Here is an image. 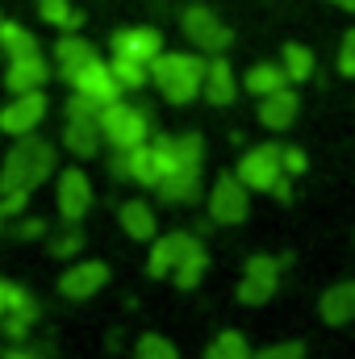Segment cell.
Segmentation results:
<instances>
[{
	"mask_svg": "<svg viewBox=\"0 0 355 359\" xmlns=\"http://www.w3.org/2000/svg\"><path fill=\"white\" fill-rule=\"evenodd\" d=\"M55 176V147L46 138L21 134L17 147H8L4 163H0V192H34L38 184Z\"/></svg>",
	"mask_w": 355,
	"mask_h": 359,
	"instance_id": "1",
	"label": "cell"
},
{
	"mask_svg": "<svg viewBox=\"0 0 355 359\" xmlns=\"http://www.w3.org/2000/svg\"><path fill=\"white\" fill-rule=\"evenodd\" d=\"M201 168H205V138L201 134H176L172 168L155 184V192L168 205H192L201 196Z\"/></svg>",
	"mask_w": 355,
	"mask_h": 359,
	"instance_id": "2",
	"label": "cell"
},
{
	"mask_svg": "<svg viewBox=\"0 0 355 359\" xmlns=\"http://www.w3.org/2000/svg\"><path fill=\"white\" fill-rule=\"evenodd\" d=\"M151 84L168 104H188L201 96L205 84V59L201 55H184V50H159L151 59Z\"/></svg>",
	"mask_w": 355,
	"mask_h": 359,
	"instance_id": "3",
	"label": "cell"
},
{
	"mask_svg": "<svg viewBox=\"0 0 355 359\" xmlns=\"http://www.w3.org/2000/svg\"><path fill=\"white\" fill-rule=\"evenodd\" d=\"M100 138L113 151H134L151 138V109L147 104H130V100H109L100 104Z\"/></svg>",
	"mask_w": 355,
	"mask_h": 359,
	"instance_id": "4",
	"label": "cell"
},
{
	"mask_svg": "<svg viewBox=\"0 0 355 359\" xmlns=\"http://www.w3.org/2000/svg\"><path fill=\"white\" fill-rule=\"evenodd\" d=\"M180 29H184V38H188L201 55H226L230 42H234V29H230L213 8H205V4H188V8L180 13Z\"/></svg>",
	"mask_w": 355,
	"mask_h": 359,
	"instance_id": "5",
	"label": "cell"
},
{
	"mask_svg": "<svg viewBox=\"0 0 355 359\" xmlns=\"http://www.w3.org/2000/svg\"><path fill=\"white\" fill-rule=\"evenodd\" d=\"M251 217V188L234 172H222L209 188V222L213 226H243Z\"/></svg>",
	"mask_w": 355,
	"mask_h": 359,
	"instance_id": "6",
	"label": "cell"
},
{
	"mask_svg": "<svg viewBox=\"0 0 355 359\" xmlns=\"http://www.w3.org/2000/svg\"><path fill=\"white\" fill-rule=\"evenodd\" d=\"M288 264V255L284 259H276V255H251L247 259V268H243V280H239V301L243 305H267L276 292H280V268Z\"/></svg>",
	"mask_w": 355,
	"mask_h": 359,
	"instance_id": "7",
	"label": "cell"
},
{
	"mask_svg": "<svg viewBox=\"0 0 355 359\" xmlns=\"http://www.w3.org/2000/svg\"><path fill=\"white\" fill-rule=\"evenodd\" d=\"M234 176L243 180L251 192H272L280 180L288 176L284 172V163H280V142H267V147H251L243 159H239V168H234Z\"/></svg>",
	"mask_w": 355,
	"mask_h": 359,
	"instance_id": "8",
	"label": "cell"
},
{
	"mask_svg": "<svg viewBox=\"0 0 355 359\" xmlns=\"http://www.w3.org/2000/svg\"><path fill=\"white\" fill-rule=\"evenodd\" d=\"M46 109H51V100H46V92H42V88H34V92H13V100L0 109V134H13V138H21V134H34V130L42 126Z\"/></svg>",
	"mask_w": 355,
	"mask_h": 359,
	"instance_id": "9",
	"label": "cell"
},
{
	"mask_svg": "<svg viewBox=\"0 0 355 359\" xmlns=\"http://www.w3.org/2000/svg\"><path fill=\"white\" fill-rule=\"evenodd\" d=\"M38 318H42L38 297H34L25 284H8V309H4V318H0V334H4L8 343H25L29 330L38 326Z\"/></svg>",
	"mask_w": 355,
	"mask_h": 359,
	"instance_id": "10",
	"label": "cell"
},
{
	"mask_svg": "<svg viewBox=\"0 0 355 359\" xmlns=\"http://www.w3.org/2000/svg\"><path fill=\"white\" fill-rule=\"evenodd\" d=\"M92 180L88 172H80V168H67V172H59L55 180V209H59V217L63 222H84L92 209Z\"/></svg>",
	"mask_w": 355,
	"mask_h": 359,
	"instance_id": "11",
	"label": "cell"
},
{
	"mask_svg": "<svg viewBox=\"0 0 355 359\" xmlns=\"http://www.w3.org/2000/svg\"><path fill=\"white\" fill-rule=\"evenodd\" d=\"M201 238L196 234H188V230H168V234H155L151 238V255H147V271L155 276V280H168L176 264L196 247Z\"/></svg>",
	"mask_w": 355,
	"mask_h": 359,
	"instance_id": "12",
	"label": "cell"
},
{
	"mask_svg": "<svg viewBox=\"0 0 355 359\" xmlns=\"http://www.w3.org/2000/svg\"><path fill=\"white\" fill-rule=\"evenodd\" d=\"M109 264H100V259H80V264H72V268L59 276V292L67 297V301H92L105 284H109Z\"/></svg>",
	"mask_w": 355,
	"mask_h": 359,
	"instance_id": "13",
	"label": "cell"
},
{
	"mask_svg": "<svg viewBox=\"0 0 355 359\" xmlns=\"http://www.w3.org/2000/svg\"><path fill=\"white\" fill-rule=\"evenodd\" d=\"M113 55H126V59H138V63H151L159 50H163V34L155 25H126L109 38Z\"/></svg>",
	"mask_w": 355,
	"mask_h": 359,
	"instance_id": "14",
	"label": "cell"
},
{
	"mask_svg": "<svg viewBox=\"0 0 355 359\" xmlns=\"http://www.w3.org/2000/svg\"><path fill=\"white\" fill-rule=\"evenodd\" d=\"M297 113H301V96H297V84H284V88L267 92L260 96V126L264 130H288L293 121H297Z\"/></svg>",
	"mask_w": 355,
	"mask_h": 359,
	"instance_id": "15",
	"label": "cell"
},
{
	"mask_svg": "<svg viewBox=\"0 0 355 359\" xmlns=\"http://www.w3.org/2000/svg\"><path fill=\"white\" fill-rule=\"evenodd\" d=\"M72 88L92 96V100H100V104H109V100H117L121 96V84H117V76H113V67L96 55L88 67H80L76 76H72Z\"/></svg>",
	"mask_w": 355,
	"mask_h": 359,
	"instance_id": "16",
	"label": "cell"
},
{
	"mask_svg": "<svg viewBox=\"0 0 355 359\" xmlns=\"http://www.w3.org/2000/svg\"><path fill=\"white\" fill-rule=\"evenodd\" d=\"M318 318L326 326H347L355 322V280H343V284H330L322 297H318Z\"/></svg>",
	"mask_w": 355,
	"mask_h": 359,
	"instance_id": "17",
	"label": "cell"
},
{
	"mask_svg": "<svg viewBox=\"0 0 355 359\" xmlns=\"http://www.w3.org/2000/svg\"><path fill=\"white\" fill-rule=\"evenodd\" d=\"M51 80V63L38 55H21V59H8V72H4V88L8 92H34Z\"/></svg>",
	"mask_w": 355,
	"mask_h": 359,
	"instance_id": "18",
	"label": "cell"
},
{
	"mask_svg": "<svg viewBox=\"0 0 355 359\" xmlns=\"http://www.w3.org/2000/svg\"><path fill=\"white\" fill-rule=\"evenodd\" d=\"M201 96L209 100V104H234V96H239V80H234V67L222 59V55H213L209 63H205V84H201Z\"/></svg>",
	"mask_w": 355,
	"mask_h": 359,
	"instance_id": "19",
	"label": "cell"
},
{
	"mask_svg": "<svg viewBox=\"0 0 355 359\" xmlns=\"http://www.w3.org/2000/svg\"><path fill=\"white\" fill-rule=\"evenodd\" d=\"M117 222H121L126 238H134V243H151L159 234V217H155V209L147 201H121L117 205Z\"/></svg>",
	"mask_w": 355,
	"mask_h": 359,
	"instance_id": "20",
	"label": "cell"
},
{
	"mask_svg": "<svg viewBox=\"0 0 355 359\" xmlns=\"http://www.w3.org/2000/svg\"><path fill=\"white\" fill-rule=\"evenodd\" d=\"M92 59H96V46H92L88 38H80V34H63L55 42V72L63 80H72L80 67H88Z\"/></svg>",
	"mask_w": 355,
	"mask_h": 359,
	"instance_id": "21",
	"label": "cell"
},
{
	"mask_svg": "<svg viewBox=\"0 0 355 359\" xmlns=\"http://www.w3.org/2000/svg\"><path fill=\"white\" fill-rule=\"evenodd\" d=\"M63 147L76 159H92L100 151V121H84V117H67L63 121Z\"/></svg>",
	"mask_w": 355,
	"mask_h": 359,
	"instance_id": "22",
	"label": "cell"
},
{
	"mask_svg": "<svg viewBox=\"0 0 355 359\" xmlns=\"http://www.w3.org/2000/svg\"><path fill=\"white\" fill-rule=\"evenodd\" d=\"M280 67H284L288 84H305V80H314L318 59H314L309 46H301V42H284V46H280Z\"/></svg>",
	"mask_w": 355,
	"mask_h": 359,
	"instance_id": "23",
	"label": "cell"
},
{
	"mask_svg": "<svg viewBox=\"0 0 355 359\" xmlns=\"http://www.w3.org/2000/svg\"><path fill=\"white\" fill-rule=\"evenodd\" d=\"M205 271H209V251L196 243V247H192V251H188V255L176 264V271H172V284H176V288H184V292H192V288L205 280Z\"/></svg>",
	"mask_w": 355,
	"mask_h": 359,
	"instance_id": "24",
	"label": "cell"
},
{
	"mask_svg": "<svg viewBox=\"0 0 355 359\" xmlns=\"http://www.w3.org/2000/svg\"><path fill=\"white\" fill-rule=\"evenodd\" d=\"M284 84H288V76H284L280 63H255V67H247V76H243V88L251 92V96H267V92L284 88Z\"/></svg>",
	"mask_w": 355,
	"mask_h": 359,
	"instance_id": "25",
	"label": "cell"
},
{
	"mask_svg": "<svg viewBox=\"0 0 355 359\" xmlns=\"http://www.w3.org/2000/svg\"><path fill=\"white\" fill-rule=\"evenodd\" d=\"M109 67H113V76H117L121 92H142L147 84H151V63H138V59L113 55V59H109Z\"/></svg>",
	"mask_w": 355,
	"mask_h": 359,
	"instance_id": "26",
	"label": "cell"
},
{
	"mask_svg": "<svg viewBox=\"0 0 355 359\" xmlns=\"http://www.w3.org/2000/svg\"><path fill=\"white\" fill-rule=\"evenodd\" d=\"M38 8H42V21L55 25V29H63V34H76L84 25V13L72 0H38Z\"/></svg>",
	"mask_w": 355,
	"mask_h": 359,
	"instance_id": "27",
	"label": "cell"
},
{
	"mask_svg": "<svg viewBox=\"0 0 355 359\" xmlns=\"http://www.w3.org/2000/svg\"><path fill=\"white\" fill-rule=\"evenodd\" d=\"M0 50H4L8 59L38 55V38H34L25 25H17V21H0Z\"/></svg>",
	"mask_w": 355,
	"mask_h": 359,
	"instance_id": "28",
	"label": "cell"
},
{
	"mask_svg": "<svg viewBox=\"0 0 355 359\" xmlns=\"http://www.w3.org/2000/svg\"><path fill=\"white\" fill-rule=\"evenodd\" d=\"M201 359H251V343H247L243 330H222V334L205 347Z\"/></svg>",
	"mask_w": 355,
	"mask_h": 359,
	"instance_id": "29",
	"label": "cell"
},
{
	"mask_svg": "<svg viewBox=\"0 0 355 359\" xmlns=\"http://www.w3.org/2000/svg\"><path fill=\"white\" fill-rule=\"evenodd\" d=\"M134 359H180V347L168 334L147 330V334H138V343H134Z\"/></svg>",
	"mask_w": 355,
	"mask_h": 359,
	"instance_id": "30",
	"label": "cell"
},
{
	"mask_svg": "<svg viewBox=\"0 0 355 359\" xmlns=\"http://www.w3.org/2000/svg\"><path fill=\"white\" fill-rule=\"evenodd\" d=\"M63 226H67V230L51 238V255H55V259H76V255L84 251V230H80V222H63Z\"/></svg>",
	"mask_w": 355,
	"mask_h": 359,
	"instance_id": "31",
	"label": "cell"
},
{
	"mask_svg": "<svg viewBox=\"0 0 355 359\" xmlns=\"http://www.w3.org/2000/svg\"><path fill=\"white\" fill-rule=\"evenodd\" d=\"M251 359H305V343H297V339H284V343H272V347L251 351Z\"/></svg>",
	"mask_w": 355,
	"mask_h": 359,
	"instance_id": "32",
	"label": "cell"
},
{
	"mask_svg": "<svg viewBox=\"0 0 355 359\" xmlns=\"http://www.w3.org/2000/svg\"><path fill=\"white\" fill-rule=\"evenodd\" d=\"M339 76L343 80H355V25L339 38Z\"/></svg>",
	"mask_w": 355,
	"mask_h": 359,
	"instance_id": "33",
	"label": "cell"
},
{
	"mask_svg": "<svg viewBox=\"0 0 355 359\" xmlns=\"http://www.w3.org/2000/svg\"><path fill=\"white\" fill-rule=\"evenodd\" d=\"M280 163H284V172H288V176H305L309 155H305L301 147H280Z\"/></svg>",
	"mask_w": 355,
	"mask_h": 359,
	"instance_id": "34",
	"label": "cell"
},
{
	"mask_svg": "<svg viewBox=\"0 0 355 359\" xmlns=\"http://www.w3.org/2000/svg\"><path fill=\"white\" fill-rule=\"evenodd\" d=\"M29 196H34V192H21V188H17V192H0V213H4V222H8V217H21L25 205H29Z\"/></svg>",
	"mask_w": 355,
	"mask_h": 359,
	"instance_id": "35",
	"label": "cell"
},
{
	"mask_svg": "<svg viewBox=\"0 0 355 359\" xmlns=\"http://www.w3.org/2000/svg\"><path fill=\"white\" fill-rule=\"evenodd\" d=\"M13 234H17V238H25V243H29V238H46V234H51V226H46V222H42V217H21V222H17V226H13Z\"/></svg>",
	"mask_w": 355,
	"mask_h": 359,
	"instance_id": "36",
	"label": "cell"
},
{
	"mask_svg": "<svg viewBox=\"0 0 355 359\" xmlns=\"http://www.w3.org/2000/svg\"><path fill=\"white\" fill-rule=\"evenodd\" d=\"M0 359H42V355H38L34 347H25V343H13V347H8Z\"/></svg>",
	"mask_w": 355,
	"mask_h": 359,
	"instance_id": "37",
	"label": "cell"
},
{
	"mask_svg": "<svg viewBox=\"0 0 355 359\" xmlns=\"http://www.w3.org/2000/svg\"><path fill=\"white\" fill-rule=\"evenodd\" d=\"M272 196H276V201H293V176H284V180H280V184L272 188Z\"/></svg>",
	"mask_w": 355,
	"mask_h": 359,
	"instance_id": "38",
	"label": "cell"
},
{
	"mask_svg": "<svg viewBox=\"0 0 355 359\" xmlns=\"http://www.w3.org/2000/svg\"><path fill=\"white\" fill-rule=\"evenodd\" d=\"M8 284H13V280H0V318H4V309H8Z\"/></svg>",
	"mask_w": 355,
	"mask_h": 359,
	"instance_id": "39",
	"label": "cell"
},
{
	"mask_svg": "<svg viewBox=\"0 0 355 359\" xmlns=\"http://www.w3.org/2000/svg\"><path fill=\"white\" fill-rule=\"evenodd\" d=\"M335 8H343V13H355V0H330Z\"/></svg>",
	"mask_w": 355,
	"mask_h": 359,
	"instance_id": "40",
	"label": "cell"
},
{
	"mask_svg": "<svg viewBox=\"0 0 355 359\" xmlns=\"http://www.w3.org/2000/svg\"><path fill=\"white\" fill-rule=\"evenodd\" d=\"M0 226H4V213H0Z\"/></svg>",
	"mask_w": 355,
	"mask_h": 359,
	"instance_id": "41",
	"label": "cell"
},
{
	"mask_svg": "<svg viewBox=\"0 0 355 359\" xmlns=\"http://www.w3.org/2000/svg\"><path fill=\"white\" fill-rule=\"evenodd\" d=\"M0 21H4V17H0Z\"/></svg>",
	"mask_w": 355,
	"mask_h": 359,
	"instance_id": "42",
	"label": "cell"
}]
</instances>
